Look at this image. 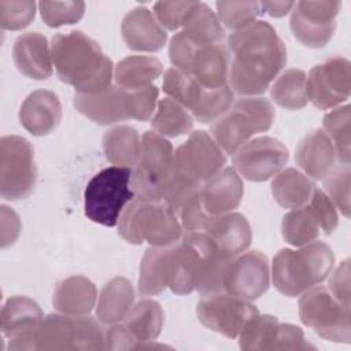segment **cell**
<instances>
[{
  "mask_svg": "<svg viewBox=\"0 0 351 351\" xmlns=\"http://www.w3.org/2000/svg\"><path fill=\"white\" fill-rule=\"evenodd\" d=\"M137 340L130 335L123 324H112L106 328V350H133Z\"/></svg>",
  "mask_w": 351,
  "mask_h": 351,
  "instance_id": "681fc988",
  "label": "cell"
},
{
  "mask_svg": "<svg viewBox=\"0 0 351 351\" xmlns=\"http://www.w3.org/2000/svg\"><path fill=\"white\" fill-rule=\"evenodd\" d=\"M1 333L10 340V350H33V337L44 315L40 306L26 296H11L1 308Z\"/></svg>",
  "mask_w": 351,
  "mask_h": 351,
  "instance_id": "ac0fdd59",
  "label": "cell"
},
{
  "mask_svg": "<svg viewBox=\"0 0 351 351\" xmlns=\"http://www.w3.org/2000/svg\"><path fill=\"white\" fill-rule=\"evenodd\" d=\"M215 7L219 22L234 32L255 22L261 12L256 1H217Z\"/></svg>",
  "mask_w": 351,
  "mask_h": 351,
  "instance_id": "ab89813d",
  "label": "cell"
},
{
  "mask_svg": "<svg viewBox=\"0 0 351 351\" xmlns=\"http://www.w3.org/2000/svg\"><path fill=\"white\" fill-rule=\"evenodd\" d=\"M21 230V222L18 215L7 206H1V247L12 244Z\"/></svg>",
  "mask_w": 351,
  "mask_h": 351,
  "instance_id": "f907efd6",
  "label": "cell"
},
{
  "mask_svg": "<svg viewBox=\"0 0 351 351\" xmlns=\"http://www.w3.org/2000/svg\"><path fill=\"white\" fill-rule=\"evenodd\" d=\"M163 310L160 304L152 299H141L128 311L123 318V325L130 335L137 340V347L154 341L160 335L163 328Z\"/></svg>",
  "mask_w": 351,
  "mask_h": 351,
  "instance_id": "f546056e",
  "label": "cell"
},
{
  "mask_svg": "<svg viewBox=\"0 0 351 351\" xmlns=\"http://www.w3.org/2000/svg\"><path fill=\"white\" fill-rule=\"evenodd\" d=\"M333 265L335 254L322 241L308 243L300 250L282 248L273 258L271 280L280 293L295 298L328 278Z\"/></svg>",
  "mask_w": 351,
  "mask_h": 351,
  "instance_id": "3957f363",
  "label": "cell"
},
{
  "mask_svg": "<svg viewBox=\"0 0 351 351\" xmlns=\"http://www.w3.org/2000/svg\"><path fill=\"white\" fill-rule=\"evenodd\" d=\"M293 5H295V1H262V3H259V8L274 18H281V16L287 15L289 11H292Z\"/></svg>",
  "mask_w": 351,
  "mask_h": 351,
  "instance_id": "816d5d0a",
  "label": "cell"
},
{
  "mask_svg": "<svg viewBox=\"0 0 351 351\" xmlns=\"http://www.w3.org/2000/svg\"><path fill=\"white\" fill-rule=\"evenodd\" d=\"M288 158V148L280 140L261 136L237 148L233 152L232 162L241 177L252 182H262L281 171Z\"/></svg>",
  "mask_w": 351,
  "mask_h": 351,
  "instance_id": "9a60e30c",
  "label": "cell"
},
{
  "mask_svg": "<svg viewBox=\"0 0 351 351\" xmlns=\"http://www.w3.org/2000/svg\"><path fill=\"white\" fill-rule=\"evenodd\" d=\"M295 160L306 176L322 180L335 166L336 154L332 140L324 130H313L296 147Z\"/></svg>",
  "mask_w": 351,
  "mask_h": 351,
  "instance_id": "484cf974",
  "label": "cell"
},
{
  "mask_svg": "<svg viewBox=\"0 0 351 351\" xmlns=\"http://www.w3.org/2000/svg\"><path fill=\"white\" fill-rule=\"evenodd\" d=\"M197 1H158L154 4V15L163 29H182Z\"/></svg>",
  "mask_w": 351,
  "mask_h": 351,
  "instance_id": "ee69618b",
  "label": "cell"
},
{
  "mask_svg": "<svg viewBox=\"0 0 351 351\" xmlns=\"http://www.w3.org/2000/svg\"><path fill=\"white\" fill-rule=\"evenodd\" d=\"M132 169L110 166L95 174L84 191L85 215L95 223L117 226L126 204L136 196L130 188Z\"/></svg>",
  "mask_w": 351,
  "mask_h": 351,
  "instance_id": "8992f818",
  "label": "cell"
},
{
  "mask_svg": "<svg viewBox=\"0 0 351 351\" xmlns=\"http://www.w3.org/2000/svg\"><path fill=\"white\" fill-rule=\"evenodd\" d=\"M118 233L130 244L149 243L163 247L180 241L184 229L165 200L148 202L134 197L119 217Z\"/></svg>",
  "mask_w": 351,
  "mask_h": 351,
  "instance_id": "277c9868",
  "label": "cell"
},
{
  "mask_svg": "<svg viewBox=\"0 0 351 351\" xmlns=\"http://www.w3.org/2000/svg\"><path fill=\"white\" fill-rule=\"evenodd\" d=\"M171 252L173 244L163 247L151 245V248L145 251L141 259L137 284L141 296H154L167 288Z\"/></svg>",
  "mask_w": 351,
  "mask_h": 351,
  "instance_id": "f1b7e54d",
  "label": "cell"
},
{
  "mask_svg": "<svg viewBox=\"0 0 351 351\" xmlns=\"http://www.w3.org/2000/svg\"><path fill=\"white\" fill-rule=\"evenodd\" d=\"M350 89V62L341 56H333L314 66L306 77L307 99L319 110H330L347 101Z\"/></svg>",
  "mask_w": 351,
  "mask_h": 351,
  "instance_id": "2e32d148",
  "label": "cell"
},
{
  "mask_svg": "<svg viewBox=\"0 0 351 351\" xmlns=\"http://www.w3.org/2000/svg\"><path fill=\"white\" fill-rule=\"evenodd\" d=\"M276 111L265 97H243L232 110L211 125V137L225 154H233L254 134L266 132L274 122Z\"/></svg>",
  "mask_w": 351,
  "mask_h": 351,
  "instance_id": "52a82bcc",
  "label": "cell"
},
{
  "mask_svg": "<svg viewBox=\"0 0 351 351\" xmlns=\"http://www.w3.org/2000/svg\"><path fill=\"white\" fill-rule=\"evenodd\" d=\"M134 302V289L125 277H114L100 291L96 317L101 324L112 325L122 321Z\"/></svg>",
  "mask_w": 351,
  "mask_h": 351,
  "instance_id": "83f0119b",
  "label": "cell"
},
{
  "mask_svg": "<svg viewBox=\"0 0 351 351\" xmlns=\"http://www.w3.org/2000/svg\"><path fill=\"white\" fill-rule=\"evenodd\" d=\"M350 119H351V114H350L348 104L335 107L322 119L324 132L328 134V137L333 143L336 159L339 160V163H350V158H351Z\"/></svg>",
  "mask_w": 351,
  "mask_h": 351,
  "instance_id": "f35d334b",
  "label": "cell"
},
{
  "mask_svg": "<svg viewBox=\"0 0 351 351\" xmlns=\"http://www.w3.org/2000/svg\"><path fill=\"white\" fill-rule=\"evenodd\" d=\"M278 325L277 317L258 313L239 335V347L241 350H273Z\"/></svg>",
  "mask_w": 351,
  "mask_h": 351,
  "instance_id": "74e56055",
  "label": "cell"
},
{
  "mask_svg": "<svg viewBox=\"0 0 351 351\" xmlns=\"http://www.w3.org/2000/svg\"><path fill=\"white\" fill-rule=\"evenodd\" d=\"M128 108L129 117L136 121H148L158 106L159 89L155 85H148L145 88L128 90Z\"/></svg>",
  "mask_w": 351,
  "mask_h": 351,
  "instance_id": "f6af8a7d",
  "label": "cell"
},
{
  "mask_svg": "<svg viewBox=\"0 0 351 351\" xmlns=\"http://www.w3.org/2000/svg\"><path fill=\"white\" fill-rule=\"evenodd\" d=\"M73 103L78 112L99 125H112L130 119L128 92L118 85H111L97 93L75 92Z\"/></svg>",
  "mask_w": 351,
  "mask_h": 351,
  "instance_id": "ffe728a7",
  "label": "cell"
},
{
  "mask_svg": "<svg viewBox=\"0 0 351 351\" xmlns=\"http://www.w3.org/2000/svg\"><path fill=\"white\" fill-rule=\"evenodd\" d=\"M12 58L16 69L27 78L47 80L52 75L51 47L47 37L38 32L18 36L12 47Z\"/></svg>",
  "mask_w": 351,
  "mask_h": 351,
  "instance_id": "603a6c76",
  "label": "cell"
},
{
  "mask_svg": "<svg viewBox=\"0 0 351 351\" xmlns=\"http://www.w3.org/2000/svg\"><path fill=\"white\" fill-rule=\"evenodd\" d=\"M96 285L84 276H71L62 280L52 295L53 307L70 315H86L96 304Z\"/></svg>",
  "mask_w": 351,
  "mask_h": 351,
  "instance_id": "4316f807",
  "label": "cell"
},
{
  "mask_svg": "<svg viewBox=\"0 0 351 351\" xmlns=\"http://www.w3.org/2000/svg\"><path fill=\"white\" fill-rule=\"evenodd\" d=\"M244 193L240 174L223 167L200 185V197L206 213L211 217L232 213L239 207Z\"/></svg>",
  "mask_w": 351,
  "mask_h": 351,
  "instance_id": "44dd1931",
  "label": "cell"
},
{
  "mask_svg": "<svg viewBox=\"0 0 351 351\" xmlns=\"http://www.w3.org/2000/svg\"><path fill=\"white\" fill-rule=\"evenodd\" d=\"M151 126L162 136L178 137L192 130L193 117L176 100L163 97L158 100L156 112L151 119Z\"/></svg>",
  "mask_w": 351,
  "mask_h": 351,
  "instance_id": "d590c367",
  "label": "cell"
},
{
  "mask_svg": "<svg viewBox=\"0 0 351 351\" xmlns=\"http://www.w3.org/2000/svg\"><path fill=\"white\" fill-rule=\"evenodd\" d=\"M350 163H339L322 178L328 197L346 218L350 217Z\"/></svg>",
  "mask_w": 351,
  "mask_h": 351,
  "instance_id": "60d3db41",
  "label": "cell"
},
{
  "mask_svg": "<svg viewBox=\"0 0 351 351\" xmlns=\"http://www.w3.org/2000/svg\"><path fill=\"white\" fill-rule=\"evenodd\" d=\"M180 32L199 45L219 44L225 37L223 27L217 14L202 1H197Z\"/></svg>",
  "mask_w": 351,
  "mask_h": 351,
  "instance_id": "836d02e7",
  "label": "cell"
},
{
  "mask_svg": "<svg viewBox=\"0 0 351 351\" xmlns=\"http://www.w3.org/2000/svg\"><path fill=\"white\" fill-rule=\"evenodd\" d=\"M307 204L314 213L321 230H324L325 234H332L339 225V215L328 195L319 188H315Z\"/></svg>",
  "mask_w": 351,
  "mask_h": 351,
  "instance_id": "bcb514c9",
  "label": "cell"
},
{
  "mask_svg": "<svg viewBox=\"0 0 351 351\" xmlns=\"http://www.w3.org/2000/svg\"><path fill=\"white\" fill-rule=\"evenodd\" d=\"M103 148L106 159L110 163L122 167H134L140 156L141 137L132 126H114L104 133Z\"/></svg>",
  "mask_w": 351,
  "mask_h": 351,
  "instance_id": "d6a6232c",
  "label": "cell"
},
{
  "mask_svg": "<svg viewBox=\"0 0 351 351\" xmlns=\"http://www.w3.org/2000/svg\"><path fill=\"white\" fill-rule=\"evenodd\" d=\"M314 348L304 339L303 330L292 324H280L273 350H307Z\"/></svg>",
  "mask_w": 351,
  "mask_h": 351,
  "instance_id": "7dc6e473",
  "label": "cell"
},
{
  "mask_svg": "<svg viewBox=\"0 0 351 351\" xmlns=\"http://www.w3.org/2000/svg\"><path fill=\"white\" fill-rule=\"evenodd\" d=\"M173 145L165 136L152 130L143 134L140 156L130 177V186L137 199H165L173 177Z\"/></svg>",
  "mask_w": 351,
  "mask_h": 351,
  "instance_id": "5b68a950",
  "label": "cell"
},
{
  "mask_svg": "<svg viewBox=\"0 0 351 351\" xmlns=\"http://www.w3.org/2000/svg\"><path fill=\"white\" fill-rule=\"evenodd\" d=\"M229 63V49L223 43L200 45L185 73L191 74L200 85L215 89L228 85Z\"/></svg>",
  "mask_w": 351,
  "mask_h": 351,
  "instance_id": "d4e9b609",
  "label": "cell"
},
{
  "mask_svg": "<svg viewBox=\"0 0 351 351\" xmlns=\"http://www.w3.org/2000/svg\"><path fill=\"white\" fill-rule=\"evenodd\" d=\"M315 189V184L298 169L288 167L276 174L271 181L274 200L284 208H299L304 206Z\"/></svg>",
  "mask_w": 351,
  "mask_h": 351,
  "instance_id": "1f68e13d",
  "label": "cell"
},
{
  "mask_svg": "<svg viewBox=\"0 0 351 351\" xmlns=\"http://www.w3.org/2000/svg\"><path fill=\"white\" fill-rule=\"evenodd\" d=\"M226 163V156L215 140L204 130L191 132L173 156V177L192 184L202 185Z\"/></svg>",
  "mask_w": 351,
  "mask_h": 351,
  "instance_id": "7c38bea8",
  "label": "cell"
},
{
  "mask_svg": "<svg viewBox=\"0 0 351 351\" xmlns=\"http://www.w3.org/2000/svg\"><path fill=\"white\" fill-rule=\"evenodd\" d=\"M281 234L288 244L295 247H303L319 237V223L307 203L282 217Z\"/></svg>",
  "mask_w": 351,
  "mask_h": 351,
  "instance_id": "e575fe53",
  "label": "cell"
},
{
  "mask_svg": "<svg viewBox=\"0 0 351 351\" xmlns=\"http://www.w3.org/2000/svg\"><path fill=\"white\" fill-rule=\"evenodd\" d=\"M269 285L270 266L262 252H243L228 261L222 277V292L252 302L266 293Z\"/></svg>",
  "mask_w": 351,
  "mask_h": 351,
  "instance_id": "e0dca14e",
  "label": "cell"
},
{
  "mask_svg": "<svg viewBox=\"0 0 351 351\" xmlns=\"http://www.w3.org/2000/svg\"><path fill=\"white\" fill-rule=\"evenodd\" d=\"M99 322L86 315L48 314L36 329L33 350H106V328Z\"/></svg>",
  "mask_w": 351,
  "mask_h": 351,
  "instance_id": "ba28073f",
  "label": "cell"
},
{
  "mask_svg": "<svg viewBox=\"0 0 351 351\" xmlns=\"http://www.w3.org/2000/svg\"><path fill=\"white\" fill-rule=\"evenodd\" d=\"M300 321L318 336L333 343H350V306L339 302L328 288L314 285L299 299Z\"/></svg>",
  "mask_w": 351,
  "mask_h": 351,
  "instance_id": "30bf717a",
  "label": "cell"
},
{
  "mask_svg": "<svg viewBox=\"0 0 351 351\" xmlns=\"http://www.w3.org/2000/svg\"><path fill=\"white\" fill-rule=\"evenodd\" d=\"M37 167L32 144L21 136L0 138V195L5 200L27 197L36 185Z\"/></svg>",
  "mask_w": 351,
  "mask_h": 351,
  "instance_id": "8fae6325",
  "label": "cell"
},
{
  "mask_svg": "<svg viewBox=\"0 0 351 351\" xmlns=\"http://www.w3.org/2000/svg\"><path fill=\"white\" fill-rule=\"evenodd\" d=\"M306 73L300 69H288L281 73L270 89V96L285 110H299L307 103Z\"/></svg>",
  "mask_w": 351,
  "mask_h": 351,
  "instance_id": "8d00e7d4",
  "label": "cell"
},
{
  "mask_svg": "<svg viewBox=\"0 0 351 351\" xmlns=\"http://www.w3.org/2000/svg\"><path fill=\"white\" fill-rule=\"evenodd\" d=\"M163 92L192 112L200 123H208L222 117L233 103V90L229 85L206 88L191 74L176 67L167 69L163 77Z\"/></svg>",
  "mask_w": 351,
  "mask_h": 351,
  "instance_id": "9c48e42d",
  "label": "cell"
},
{
  "mask_svg": "<svg viewBox=\"0 0 351 351\" xmlns=\"http://www.w3.org/2000/svg\"><path fill=\"white\" fill-rule=\"evenodd\" d=\"M328 289L343 304L350 306V262L346 259L332 273Z\"/></svg>",
  "mask_w": 351,
  "mask_h": 351,
  "instance_id": "c3c4849f",
  "label": "cell"
},
{
  "mask_svg": "<svg viewBox=\"0 0 351 351\" xmlns=\"http://www.w3.org/2000/svg\"><path fill=\"white\" fill-rule=\"evenodd\" d=\"M36 15V3L30 0H0V26L5 30L27 27Z\"/></svg>",
  "mask_w": 351,
  "mask_h": 351,
  "instance_id": "7bdbcfd3",
  "label": "cell"
},
{
  "mask_svg": "<svg viewBox=\"0 0 351 351\" xmlns=\"http://www.w3.org/2000/svg\"><path fill=\"white\" fill-rule=\"evenodd\" d=\"M341 1L336 0H303L295 3L291 14V32L303 45L322 48L336 30V16Z\"/></svg>",
  "mask_w": 351,
  "mask_h": 351,
  "instance_id": "5bb4252c",
  "label": "cell"
},
{
  "mask_svg": "<svg viewBox=\"0 0 351 351\" xmlns=\"http://www.w3.org/2000/svg\"><path fill=\"white\" fill-rule=\"evenodd\" d=\"M38 10L49 27H60L78 22L85 12L84 1H40Z\"/></svg>",
  "mask_w": 351,
  "mask_h": 351,
  "instance_id": "b9f144b4",
  "label": "cell"
},
{
  "mask_svg": "<svg viewBox=\"0 0 351 351\" xmlns=\"http://www.w3.org/2000/svg\"><path fill=\"white\" fill-rule=\"evenodd\" d=\"M62 106L58 96L47 89L32 92L21 106L19 122L33 136H45L60 123Z\"/></svg>",
  "mask_w": 351,
  "mask_h": 351,
  "instance_id": "cb8c5ba5",
  "label": "cell"
},
{
  "mask_svg": "<svg viewBox=\"0 0 351 351\" xmlns=\"http://www.w3.org/2000/svg\"><path fill=\"white\" fill-rule=\"evenodd\" d=\"M52 63L60 81L80 93H97L111 86L112 60L97 41L82 32L58 33L51 41Z\"/></svg>",
  "mask_w": 351,
  "mask_h": 351,
  "instance_id": "7a4b0ae2",
  "label": "cell"
},
{
  "mask_svg": "<svg viewBox=\"0 0 351 351\" xmlns=\"http://www.w3.org/2000/svg\"><path fill=\"white\" fill-rule=\"evenodd\" d=\"M162 71L163 66L158 58L132 55L114 67V80L119 88L133 90L152 85Z\"/></svg>",
  "mask_w": 351,
  "mask_h": 351,
  "instance_id": "4dcf8cb0",
  "label": "cell"
},
{
  "mask_svg": "<svg viewBox=\"0 0 351 351\" xmlns=\"http://www.w3.org/2000/svg\"><path fill=\"white\" fill-rule=\"evenodd\" d=\"M122 38L132 51L158 52L167 40L166 30L145 7L130 10L122 21Z\"/></svg>",
  "mask_w": 351,
  "mask_h": 351,
  "instance_id": "7402d4cb",
  "label": "cell"
},
{
  "mask_svg": "<svg viewBox=\"0 0 351 351\" xmlns=\"http://www.w3.org/2000/svg\"><path fill=\"white\" fill-rule=\"evenodd\" d=\"M203 232L225 259H232L245 252L252 240L250 222L240 213H226L210 217Z\"/></svg>",
  "mask_w": 351,
  "mask_h": 351,
  "instance_id": "d6986e66",
  "label": "cell"
},
{
  "mask_svg": "<svg viewBox=\"0 0 351 351\" xmlns=\"http://www.w3.org/2000/svg\"><path fill=\"white\" fill-rule=\"evenodd\" d=\"M226 47L230 55L228 85L240 96L265 93L287 63L284 43L265 21L233 32Z\"/></svg>",
  "mask_w": 351,
  "mask_h": 351,
  "instance_id": "6da1fadb",
  "label": "cell"
},
{
  "mask_svg": "<svg viewBox=\"0 0 351 351\" xmlns=\"http://www.w3.org/2000/svg\"><path fill=\"white\" fill-rule=\"evenodd\" d=\"M259 311L251 300L226 292L202 295L196 314L202 325L225 337L236 339L247 322Z\"/></svg>",
  "mask_w": 351,
  "mask_h": 351,
  "instance_id": "4fadbf2b",
  "label": "cell"
}]
</instances>
